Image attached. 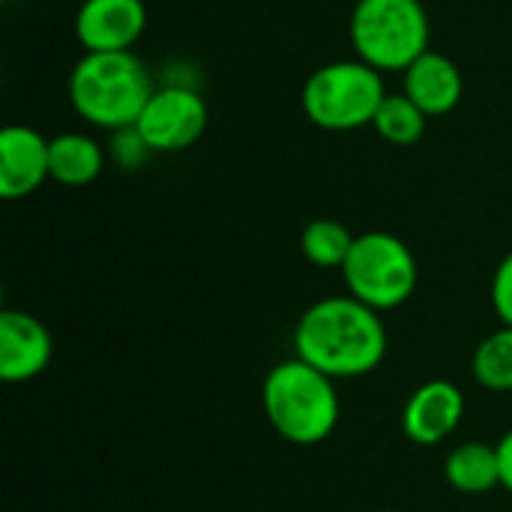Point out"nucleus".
Returning <instances> with one entry per match:
<instances>
[{
    "label": "nucleus",
    "instance_id": "1",
    "mask_svg": "<svg viewBox=\"0 0 512 512\" xmlns=\"http://www.w3.org/2000/svg\"><path fill=\"white\" fill-rule=\"evenodd\" d=\"M294 351L300 360L333 381L375 372L387 357V327L381 312L345 297L312 303L294 327Z\"/></svg>",
    "mask_w": 512,
    "mask_h": 512
},
{
    "label": "nucleus",
    "instance_id": "2",
    "mask_svg": "<svg viewBox=\"0 0 512 512\" xmlns=\"http://www.w3.org/2000/svg\"><path fill=\"white\" fill-rule=\"evenodd\" d=\"M153 90V78L135 51H84L69 75V102L78 117L111 132L132 129Z\"/></svg>",
    "mask_w": 512,
    "mask_h": 512
},
{
    "label": "nucleus",
    "instance_id": "3",
    "mask_svg": "<svg viewBox=\"0 0 512 512\" xmlns=\"http://www.w3.org/2000/svg\"><path fill=\"white\" fill-rule=\"evenodd\" d=\"M261 405L273 432L297 447L327 441L339 423L336 381L300 357L270 369L261 387Z\"/></svg>",
    "mask_w": 512,
    "mask_h": 512
},
{
    "label": "nucleus",
    "instance_id": "4",
    "mask_svg": "<svg viewBox=\"0 0 512 512\" xmlns=\"http://www.w3.org/2000/svg\"><path fill=\"white\" fill-rule=\"evenodd\" d=\"M348 33L357 60L378 72H405L429 51L432 24L420 0H357Z\"/></svg>",
    "mask_w": 512,
    "mask_h": 512
},
{
    "label": "nucleus",
    "instance_id": "5",
    "mask_svg": "<svg viewBox=\"0 0 512 512\" xmlns=\"http://www.w3.org/2000/svg\"><path fill=\"white\" fill-rule=\"evenodd\" d=\"M384 99V72L372 69L363 60L324 63L306 78L300 93V105L309 123L327 132L372 126Z\"/></svg>",
    "mask_w": 512,
    "mask_h": 512
},
{
    "label": "nucleus",
    "instance_id": "6",
    "mask_svg": "<svg viewBox=\"0 0 512 512\" xmlns=\"http://www.w3.org/2000/svg\"><path fill=\"white\" fill-rule=\"evenodd\" d=\"M345 288L375 312H393L414 297L420 270L405 240L387 231H366L342 267Z\"/></svg>",
    "mask_w": 512,
    "mask_h": 512
},
{
    "label": "nucleus",
    "instance_id": "7",
    "mask_svg": "<svg viewBox=\"0 0 512 512\" xmlns=\"http://www.w3.org/2000/svg\"><path fill=\"white\" fill-rule=\"evenodd\" d=\"M207 129V102L189 84L156 87L147 99L135 132L153 153H177L192 147Z\"/></svg>",
    "mask_w": 512,
    "mask_h": 512
},
{
    "label": "nucleus",
    "instance_id": "8",
    "mask_svg": "<svg viewBox=\"0 0 512 512\" xmlns=\"http://www.w3.org/2000/svg\"><path fill=\"white\" fill-rule=\"evenodd\" d=\"M147 30L144 0H84L75 15V36L84 51H132Z\"/></svg>",
    "mask_w": 512,
    "mask_h": 512
},
{
    "label": "nucleus",
    "instance_id": "9",
    "mask_svg": "<svg viewBox=\"0 0 512 512\" xmlns=\"http://www.w3.org/2000/svg\"><path fill=\"white\" fill-rule=\"evenodd\" d=\"M54 354L48 327L21 309L0 312V378L6 384H24L39 378Z\"/></svg>",
    "mask_w": 512,
    "mask_h": 512
},
{
    "label": "nucleus",
    "instance_id": "10",
    "mask_svg": "<svg viewBox=\"0 0 512 512\" xmlns=\"http://www.w3.org/2000/svg\"><path fill=\"white\" fill-rule=\"evenodd\" d=\"M465 417V396L453 381L435 378L420 384L402 411V432L417 447H435L447 441Z\"/></svg>",
    "mask_w": 512,
    "mask_h": 512
},
{
    "label": "nucleus",
    "instance_id": "11",
    "mask_svg": "<svg viewBox=\"0 0 512 512\" xmlns=\"http://www.w3.org/2000/svg\"><path fill=\"white\" fill-rule=\"evenodd\" d=\"M48 147L51 138L33 126L12 123L0 132V195L6 201L33 195L51 177Z\"/></svg>",
    "mask_w": 512,
    "mask_h": 512
},
{
    "label": "nucleus",
    "instance_id": "12",
    "mask_svg": "<svg viewBox=\"0 0 512 512\" xmlns=\"http://www.w3.org/2000/svg\"><path fill=\"white\" fill-rule=\"evenodd\" d=\"M402 93L426 114V117H441L450 114L465 93L462 69L456 60H450L441 51H426L420 54L408 69H405V87Z\"/></svg>",
    "mask_w": 512,
    "mask_h": 512
},
{
    "label": "nucleus",
    "instance_id": "13",
    "mask_svg": "<svg viewBox=\"0 0 512 512\" xmlns=\"http://www.w3.org/2000/svg\"><path fill=\"white\" fill-rule=\"evenodd\" d=\"M51 162V180L60 186H87L93 183L105 168V150L96 138L84 132H60L51 138L48 147Z\"/></svg>",
    "mask_w": 512,
    "mask_h": 512
},
{
    "label": "nucleus",
    "instance_id": "14",
    "mask_svg": "<svg viewBox=\"0 0 512 512\" xmlns=\"http://www.w3.org/2000/svg\"><path fill=\"white\" fill-rule=\"evenodd\" d=\"M444 480L462 495H489L501 489V459L498 447L471 441L456 447L444 462Z\"/></svg>",
    "mask_w": 512,
    "mask_h": 512
},
{
    "label": "nucleus",
    "instance_id": "15",
    "mask_svg": "<svg viewBox=\"0 0 512 512\" xmlns=\"http://www.w3.org/2000/svg\"><path fill=\"white\" fill-rule=\"evenodd\" d=\"M354 234L336 222V219H315L303 228L300 234V252L309 264L321 267V270H342L351 249H354Z\"/></svg>",
    "mask_w": 512,
    "mask_h": 512
},
{
    "label": "nucleus",
    "instance_id": "16",
    "mask_svg": "<svg viewBox=\"0 0 512 512\" xmlns=\"http://www.w3.org/2000/svg\"><path fill=\"white\" fill-rule=\"evenodd\" d=\"M471 369L489 393H512V327L504 324L477 345Z\"/></svg>",
    "mask_w": 512,
    "mask_h": 512
},
{
    "label": "nucleus",
    "instance_id": "17",
    "mask_svg": "<svg viewBox=\"0 0 512 512\" xmlns=\"http://www.w3.org/2000/svg\"><path fill=\"white\" fill-rule=\"evenodd\" d=\"M426 120L429 117L405 93H387L375 114L372 129L396 147H411L426 135Z\"/></svg>",
    "mask_w": 512,
    "mask_h": 512
},
{
    "label": "nucleus",
    "instance_id": "18",
    "mask_svg": "<svg viewBox=\"0 0 512 512\" xmlns=\"http://www.w3.org/2000/svg\"><path fill=\"white\" fill-rule=\"evenodd\" d=\"M492 306H495V315L507 327H512V252L504 255V261L498 264L492 276Z\"/></svg>",
    "mask_w": 512,
    "mask_h": 512
},
{
    "label": "nucleus",
    "instance_id": "19",
    "mask_svg": "<svg viewBox=\"0 0 512 512\" xmlns=\"http://www.w3.org/2000/svg\"><path fill=\"white\" fill-rule=\"evenodd\" d=\"M111 153H114V159H117L123 168H138V165L147 159V153H153V150L144 144V138H141V135L135 132V126H132V129H120V132L114 135Z\"/></svg>",
    "mask_w": 512,
    "mask_h": 512
},
{
    "label": "nucleus",
    "instance_id": "20",
    "mask_svg": "<svg viewBox=\"0 0 512 512\" xmlns=\"http://www.w3.org/2000/svg\"><path fill=\"white\" fill-rule=\"evenodd\" d=\"M495 447H498V459H501V486L512 495V429Z\"/></svg>",
    "mask_w": 512,
    "mask_h": 512
},
{
    "label": "nucleus",
    "instance_id": "21",
    "mask_svg": "<svg viewBox=\"0 0 512 512\" xmlns=\"http://www.w3.org/2000/svg\"><path fill=\"white\" fill-rule=\"evenodd\" d=\"M372 512H396V510H372Z\"/></svg>",
    "mask_w": 512,
    "mask_h": 512
}]
</instances>
